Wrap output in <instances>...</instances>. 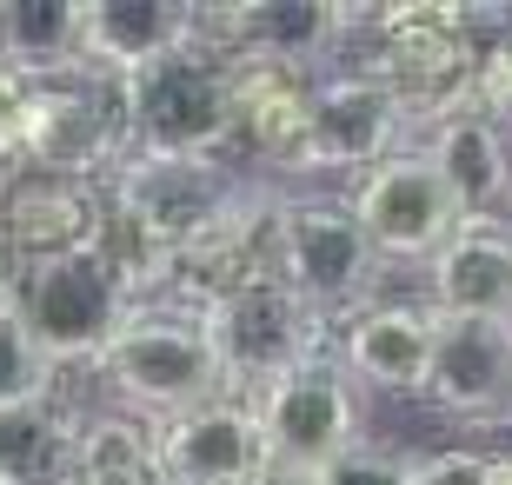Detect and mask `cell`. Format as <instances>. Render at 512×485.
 Segmentation results:
<instances>
[{"mask_svg":"<svg viewBox=\"0 0 512 485\" xmlns=\"http://www.w3.org/2000/svg\"><path fill=\"white\" fill-rule=\"evenodd\" d=\"M54 392V366L40 359V346L27 339V326H20V313L7 306L0 313V412L7 406H40Z\"/></svg>","mask_w":512,"mask_h":485,"instance_id":"21","label":"cell"},{"mask_svg":"<svg viewBox=\"0 0 512 485\" xmlns=\"http://www.w3.org/2000/svg\"><path fill=\"white\" fill-rule=\"evenodd\" d=\"M340 200H346V213L360 220V233L373 240V253L386 260V273H393V266H426L439 246L466 226L459 206L446 200V187H439V173L426 167L413 147H399L393 160L366 167Z\"/></svg>","mask_w":512,"mask_h":485,"instance_id":"11","label":"cell"},{"mask_svg":"<svg viewBox=\"0 0 512 485\" xmlns=\"http://www.w3.org/2000/svg\"><path fill=\"white\" fill-rule=\"evenodd\" d=\"M493 485H512V452H493Z\"/></svg>","mask_w":512,"mask_h":485,"instance_id":"28","label":"cell"},{"mask_svg":"<svg viewBox=\"0 0 512 485\" xmlns=\"http://www.w3.org/2000/svg\"><path fill=\"white\" fill-rule=\"evenodd\" d=\"M133 306H140V293L100 240L87 253H67L54 266L20 273V293H14V313L47 366H94V353L120 333V319Z\"/></svg>","mask_w":512,"mask_h":485,"instance_id":"5","label":"cell"},{"mask_svg":"<svg viewBox=\"0 0 512 485\" xmlns=\"http://www.w3.org/2000/svg\"><path fill=\"white\" fill-rule=\"evenodd\" d=\"M326 359L346 373L353 392H386V399H413L426 392V359H433V313L426 299L380 293L333 319Z\"/></svg>","mask_w":512,"mask_h":485,"instance_id":"12","label":"cell"},{"mask_svg":"<svg viewBox=\"0 0 512 485\" xmlns=\"http://www.w3.org/2000/svg\"><path fill=\"white\" fill-rule=\"evenodd\" d=\"M227 107L233 67L207 47H180L127 80V140L133 153H160V160H220Z\"/></svg>","mask_w":512,"mask_h":485,"instance_id":"7","label":"cell"},{"mask_svg":"<svg viewBox=\"0 0 512 485\" xmlns=\"http://www.w3.org/2000/svg\"><path fill=\"white\" fill-rule=\"evenodd\" d=\"M346 67H360L399 100L406 133H426L439 120L473 107L479 67V20L459 0H399V7H353Z\"/></svg>","mask_w":512,"mask_h":485,"instance_id":"1","label":"cell"},{"mask_svg":"<svg viewBox=\"0 0 512 485\" xmlns=\"http://www.w3.org/2000/svg\"><path fill=\"white\" fill-rule=\"evenodd\" d=\"M14 127H20V74L0 67V187L20 173V147H14Z\"/></svg>","mask_w":512,"mask_h":485,"instance_id":"25","label":"cell"},{"mask_svg":"<svg viewBox=\"0 0 512 485\" xmlns=\"http://www.w3.org/2000/svg\"><path fill=\"white\" fill-rule=\"evenodd\" d=\"M273 280L293 299H306L320 319H340L366 299H380L386 260L346 213L340 193L320 187H286L273 213Z\"/></svg>","mask_w":512,"mask_h":485,"instance_id":"4","label":"cell"},{"mask_svg":"<svg viewBox=\"0 0 512 485\" xmlns=\"http://www.w3.org/2000/svg\"><path fill=\"white\" fill-rule=\"evenodd\" d=\"M14 293H20V273H14V260H7V246H0V313L14 306Z\"/></svg>","mask_w":512,"mask_h":485,"instance_id":"26","label":"cell"},{"mask_svg":"<svg viewBox=\"0 0 512 485\" xmlns=\"http://www.w3.org/2000/svg\"><path fill=\"white\" fill-rule=\"evenodd\" d=\"M94 373L107 406L147 419V426H167L193 406H213L227 399V379H220V359L207 346V326L193 313H173V306H153L140 299L120 333L94 353Z\"/></svg>","mask_w":512,"mask_h":485,"instance_id":"3","label":"cell"},{"mask_svg":"<svg viewBox=\"0 0 512 485\" xmlns=\"http://www.w3.org/2000/svg\"><path fill=\"white\" fill-rule=\"evenodd\" d=\"M180 47H193V0H80L74 60L100 74L133 80Z\"/></svg>","mask_w":512,"mask_h":485,"instance_id":"18","label":"cell"},{"mask_svg":"<svg viewBox=\"0 0 512 485\" xmlns=\"http://www.w3.org/2000/svg\"><path fill=\"white\" fill-rule=\"evenodd\" d=\"M419 299L433 319H493L512 326V226H459L419 266Z\"/></svg>","mask_w":512,"mask_h":485,"instance_id":"17","label":"cell"},{"mask_svg":"<svg viewBox=\"0 0 512 485\" xmlns=\"http://www.w3.org/2000/svg\"><path fill=\"white\" fill-rule=\"evenodd\" d=\"M160 432V466L167 485H253L266 472V446H260V419L247 399H213L193 406L180 419H167Z\"/></svg>","mask_w":512,"mask_h":485,"instance_id":"16","label":"cell"},{"mask_svg":"<svg viewBox=\"0 0 512 485\" xmlns=\"http://www.w3.org/2000/svg\"><path fill=\"white\" fill-rule=\"evenodd\" d=\"M200 326H207V346L220 359L227 399H260L273 379L326 359V339H333V319H320L280 280H260L247 293H233L227 306L200 313Z\"/></svg>","mask_w":512,"mask_h":485,"instance_id":"8","label":"cell"},{"mask_svg":"<svg viewBox=\"0 0 512 485\" xmlns=\"http://www.w3.org/2000/svg\"><path fill=\"white\" fill-rule=\"evenodd\" d=\"M247 406H253V419H260L266 466H280V472H313V479H320L340 452H353L366 439L360 392L346 386V373L333 359H313L300 373L273 379Z\"/></svg>","mask_w":512,"mask_h":485,"instance_id":"10","label":"cell"},{"mask_svg":"<svg viewBox=\"0 0 512 485\" xmlns=\"http://www.w3.org/2000/svg\"><path fill=\"white\" fill-rule=\"evenodd\" d=\"M80 0H0V67L20 80L74 60Z\"/></svg>","mask_w":512,"mask_h":485,"instance_id":"20","label":"cell"},{"mask_svg":"<svg viewBox=\"0 0 512 485\" xmlns=\"http://www.w3.org/2000/svg\"><path fill=\"white\" fill-rule=\"evenodd\" d=\"M253 485H320V479H313V472H280V466H266Z\"/></svg>","mask_w":512,"mask_h":485,"instance_id":"27","label":"cell"},{"mask_svg":"<svg viewBox=\"0 0 512 485\" xmlns=\"http://www.w3.org/2000/svg\"><path fill=\"white\" fill-rule=\"evenodd\" d=\"M413 153L439 173L446 200L466 226H512V133L486 113H453L413 140Z\"/></svg>","mask_w":512,"mask_h":485,"instance_id":"15","label":"cell"},{"mask_svg":"<svg viewBox=\"0 0 512 485\" xmlns=\"http://www.w3.org/2000/svg\"><path fill=\"white\" fill-rule=\"evenodd\" d=\"M100 187L94 180H60V173H14L0 187V246L14 273L54 266L67 253H87L100 240Z\"/></svg>","mask_w":512,"mask_h":485,"instance_id":"14","label":"cell"},{"mask_svg":"<svg viewBox=\"0 0 512 485\" xmlns=\"http://www.w3.org/2000/svg\"><path fill=\"white\" fill-rule=\"evenodd\" d=\"M74 485H167L160 466V432L120 406H100L80 419L74 439Z\"/></svg>","mask_w":512,"mask_h":485,"instance_id":"19","label":"cell"},{"mask_svg":"<svg viewBox=\"0 0 512 485\" xmlns=\"http://www.w3.org/2000/svg\"><path fill=\"white\" fill-rule=\"evenodd\" d=\"M399 147H413L406 113L373 74L360 67H326L313 74V100H306V153H300V187L313 180H360L366 167L393 160Z\"/></svg>","mask_w":512,"mask_h":485,"instance_id":"9","label":"cell"},{"mask_svg":"<svg viewBox=\"0 0 512 485\" xmlns=\"http://www.w3.org/2000/svg\"><path fill=\"white\" fill-rule=\"evenodd\" d=\"M473 113H486L493 127L512 133V14L499 34L479 40V67H473Z\"/></svg>","mask_w":512,"mask_h":485,"instance_id":"22","label":"cell"},{"mask_svg":"<svg viewBox=\"0 0 512 485\" xmlns=\"http://www.w3.org/2000/svg\"><path fill=\"white\" fill-rule=\"evenodd\" d=\"M20 173H60V180H107L133 153L127 140V80L100 74L87 60H67L54 74L20 80Z\"/></svg>","mask_w":512,"mask_h":485,"instance_id":"2","label":"cell"},{"mask_svg":"<svg viewBox=\"0 0 512 485\" xmlns=\"http://www.w3.org/2000/svg\"><path fill=\"white\" fill-rule=\"evenodd\" d=\"M446 419L479 432H512V326L493 319H433L426 392Z\"/></svg>","mask_w":512,"mask_h":485,"instance_id":"13","label":"cell"},{"mask_svg":"<svg viewBox=\"0 0 512 485\" xmlns=\"http://www.w3.org/2000/svg\"><path fill=\"white\" fill-rule=\"evenodd\" d=\"M273 213H280V187L240 180L233 200L220 206V220L160 260V280H153L147 299L200 319L213 306H227L233 293L273 280Z\"/></svg>","mask_w":512,"mask_h":485,"instance_id":"6","label":"cell"},{"mask_svg":"<svg viewBox=\"0 0 512 485\" xmlns=\"http://www.w3.org/2000/svg\"><path fill=\"white\" fill-rule=\"evenodd\" d=\"M320 485H406V452L380 446V439H360L353 452H340L320 472Z\"/></svg>","mask_w":512,"mask_h":485,"instance_id":"24","label":"cell"},{"mask_svg":"<svg viewBox=\"0 0 512 485\" xmlns=\"http://www.w3.org/2000/svg\"><path fill=\"white\" fill-rule=\"evenodd\" d=\"M406 485H493V452H473V446L406 452Z\"/></svg>","mask_w":512,"mask_h":485,"instance_id":"23","label":"cell"}]
</instances>
